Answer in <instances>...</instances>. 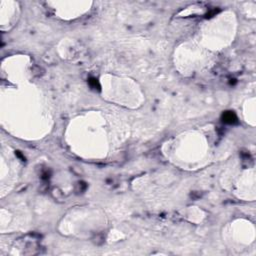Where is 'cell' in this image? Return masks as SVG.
Instances as JSON below:
<instances>
[{
	"label": "cell",
	"instance_id": "1",
	"mask_svg": "<svg viewBox=\"0 0 256 256\" xmlns=\"http://www.w3.org/2000/svg\"><path fill=\"white\" fill-rule=\"evenodd\" d=\"M223 119L225 122H228V123H233L236 121V117L235 115L232 113V112H228V113H225L223 115Z\"/></svg>",
	"mask_w": 256,
	"mask_h": 256
}]
</instances>
